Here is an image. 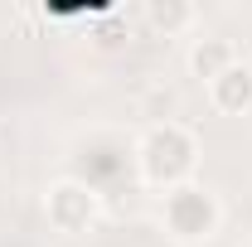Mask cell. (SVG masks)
I'll return each instance as SVG.
<instances>
[{
    "label": "cell",
    "instance_id": "cell-1",
    "mask_svg": "<svg viewBox=\"0 0 252 247\" xmlns=\"http://www.w3.org/2000/svg\"><path fill=\"white\" fill-rule=\"evenodd\" d=\"M141 165H146V175L156 185H175V180H185L189 170H194V141H189L180 126H160V131L146 136V146H141Z\"/></svg>",
    "mask_w": 252,
    "mask_h": 247
},
{
    "label": "cell",
    "instance_id": "cell-2",
    "mask_svg": "<svg viewBox=\"0 0 252 247\" xmlns=\"http://www.w3.org/2000/svg\"><path fill=\"white\" fill-rule=\"evenodd\" d=\"M165 218L180 238H204L214 228V199L204 189H175L170 204H165Z\"/></svg>",
    "mask_w": 252,
    "mask_h": 247
},
{
    "label": "cell",
    "instance_id": "cell-3",
    "mask_svg": "<svg viewBox=\"0 0 252 247\" xmlns=\"http://www.w3.org/2000/svg\"><path fill=\"white\" fill-rule=\"evenodd\" d=\"M97 214V199L88 185H59L49 194V223L63 228V233H83Z\"/></svg>",
    "mask_w": 252,
    "mask_h": 247
},
{
    "label": "cell",
    "instance_id": "cell-4",
    "mask_svg": "<svg viewBox=\"0 0 252 247\" xmlns=\"http://www.w3.org/2000/svg\"><path fill=\"white\" fill-rule=\"evenodd\" d=\"M214 107L219 112H248L252 107V68L233 63L223 78H214Z\"/></svg>",
    "mask_w": 252,
    "mask_h": 247
},
{
    "label": "cell",
    "instance_id": "cell-5",
    "mask_svg": "<svg viewBox=\"0 0 252 247\" xmlns=\"http://www.w3.org/2000/svg\"><path fill=\"white\" fill-rule=\"evenodd\" d=\"M189 68H194L199 78H223V73L233 68V49H228L223 39H204V44H194Z\"/></svg>",
    "mask_w": 252,
    "mask_h": 247
},
{
    "label": "cell",
    "instance_id": "cell-6",
    "mask_svg": "<svg viewBox=\"0 0 252 247\" xmlns=\"http://www.w3.org/2000/svg\"><path fill=\"white\" fill-rule=\"evenodd\" d=\"M189 15H194V10H189V5H180V0H175V5H151V10H146V20H151L156 30H180Z\"/></svg>",
    "mask_w": 252,
    "mask_h": 247
},
{
    "label": "cell",
    "instance_id": "cell-7",
    "mask_svg": "<svg viewBox=\"0 0 252 247\" xmlns=\"http://www.w3.org/2000/svg\"><path fill=\"white\" fill-rule=\"evenodd\" d=\"M122 39H126V30L117 25V10H112V25H107V30H97V44H102V49H117Z\"/></svg>",
    "mask_w": 252,
    "mask_h": 247
}]
</instances>
